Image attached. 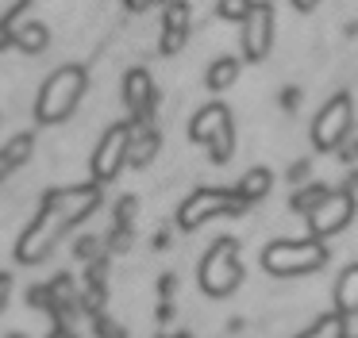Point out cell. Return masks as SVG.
<instances>
[{"instance_id":"obj_1","label":"cell","mask_w":358,"mask_h":338,"mask_svg":"<svg viewBox=\"0 0 358 338\" xmlns=\"http://www.w3.org/2000/svg\"><path fill=\"white\" fill-rule=\"evenodd\" d=\"M96 204H101V189H96V184H66V189H50L47 196H43V207H39V215H35V223L24 230V238H20L16 258L24 261V265L43 261L50 250H55V242L66 235V230L78 227L81 219H89V215L96 212Z\"/></svg>"},{"instance_id":"obj_2","label":"cell","mask_w":358,"mask_h":338,"mask_svg":"<svg viewBox=\"0 0 358 338\" xmlns=\"http://www.w3.org/2000/svg\"><path fill=\"white\" fill-rule=\"evenodd\" d=\"M85 89H89L85 66H73V61H70V66H58L55 73L43 81V89H39V100H35V119H39L43 127L66 123L73 112H78Z\"/></svg>"},{"instance_id":"obj_3","label":"cell","mask_w":358,"mask_h":338,"mask_svg":"<svg viewBox=\"0 0 358 338\" xmlns=\"http://www.w3.org/2000/svg\"><path fill=\"white\" fill-rule=\"evenodd\" d=\"M327 265V246L320 238H278L262 250V269L270 277H308Z\"/></svg>"},{"instance_id":"obj_4","label":"cell","mask_w":358,"mask_h":338,"mask_svg":"<svg viewBox=\"0 0 358 338\" xmlns=\"http://www.w3.org/2000/svg\"><path fill=\"white\" fill-rule=\"evenodd\" d=\"M196 281H201V292H208V296H216V300L239 288V281H243L239 242H235V238H216V242L204 250L201 265H196Z\"/></svg>"},{"instance_id":"obj_5","label":"cell","mask_w":358,"mask_h":338,"mask_svg":"<svg viewBox=\"0 0 358 338\" xmlns=\"http://www.w3.org/2000/svg\"><path fill=\"white\" fill-rule=\"evenodd\" d=\"M189 135H193V142H201L204 150H208V158L216 161V166H224V161L235 154L231 108L227 104H204L201 112L193 115V123H189Z\"/></svg>"},{"instance_id":"obj_6","label":"cell","mask_w":358,"mask_h":338,"mask_svg":"<svg viewBox=\"0 0 358 338\" xmlns=\"http://www.w3.org/2000/svg\"><path fill=\"white\" fill-rule=\"evenodd\" d=\"M247 204L235 196V189H196L185 204L178 207V227L196 230L201 223L216 219V215H243Z\"/></svg>"},{"instance_id":"obj_7","label":"cell","mask_w":358,"mask_h":338,"mask_svg":"<svg viewBox=\"0 0 358 338\" xmlns=\"http://www.w3.org/2000/svg\"><path fill=\"white\" fill-rule=\"evenodd\" d=\"M350 123H355V104H350V92H335L324 108H320L316 123H312V142L316 150H339V142L350 135Z\"/></svg>"},{"instance_id":"obj_8","label":"cell","mask_w":358,"mask_h":338,"mask_svg":"<svg viewBox=\"0 0 358 338\" xmlns=\"http://www.w3.org/2000/svg\"><path fill=\"white\" fill-rule=\"evenodd\" d=\"M131 135H135V123H112L104 131V138L96 142V154H93V181H116L120 169L127 166V150H131Z\"/></svg>"},{"instance_id":"obj_9","label":"cell","mask_w":358,"mask_h":338,"mask_svg":"<svg viewBox=\"0 0 358 338\" xmlns=\"http://www.w3.org/2000/svg\"><path fill=\"white\" fill-rule=\"evenodd\" d=\"M273 46V4L270 0H255L243 20V58L262 61Z\"/></svg>"},{"instance_id":"obj_10","label":"cell","mask_w":358,"mask_h":338,"mask_svg":"<svg viewBox=\"0 0 358 338\" xmlns=\"http://www.w3.org/2000/svg\"><path fill=\"white\" fill-rule=\"evenodd\" d=\"M350 219H355V192L350 189H331L324 204L308 215V227H312L316 238H327V235H339Z\"/></svg>"},{"instance_id":"obj_11","label":"cell","mask_w":358,"mask_h":338,"mask_svg":"<svg viewBox=\"0 0 358 338\" xmlns=\"http://www.w3.org/2000/svg\"><path fill=\"white\" fill-rule=\"evenodd\" d=\"M12 46H16V50H24V54H43L50 46L47 23H39V20L16 23V27H12Z\"/></svg>"},{"instance_id":"obj_12","label":"cell","mask_w":358,"mask_h":338,"mask_svg":"<svg viewBox=\"0 0 358 338\" xmlns=\"http://www.w3.org/2000/svg\"><path fill=\"white\" fill-rule=\"evenodd\" d=\"M158 146H162V135H158L155 127H135L131 150H127V166H135V169L150 166V161H155V154H158Z\"/></svg>"},{"instance_id":"obj_13","label":"cell","mask_w":358,"mask_h":338,"mask_svg":"<svg viewBox=\"0 0 358 338\" xmlns=\"http://www.w3.org/2000/svg\"><path fill=\"white\" fill-rule=\"evenodd\" d=\"M270 184H273V173H270V169H262V166H258V169H247V173L239 177V184H235V196H239L243 204L250 207L255 200H266V196H270Z\"/></svg>"},{"instance_id":"obj_14","label":"cell","mask_w":358,"mask_h":338,"mask_svg":"<svg viewBox=\"0 0 358 338\" xmlns=\"http://www.w3.org/2000/svg\"><path fill=\"white\" fill-rule=\"evenodd\" d=\"M235 77H239V61L231 58V54H224V58L208 61V69H204V84H208L212 92H224L235 84Z\"/></svg>"},{"instance_id":"obj_15","label":"cell","mask_w":358,"mask_h":338,"mask_svg":"<svg viewBox=\"0 0 358 338\" xmlns=\"http://www.w3.org/2000/svg\"><path fill=\"white\" fill-rule=\"evenodd\" d=\"M327 192H331V189H327V184H320V181L301 184V189H296L293 196H289V207H293L296 215H312V212H316V207L327 200Z\"/></svg>"},{"instance_id":"obj_16","label":"cell","mask_w":358,"mask_h":338,"mask_svg":"<svg viewBox=\"0 0 358 338\" xmlns=\"http://www.w3.org/2000/svg\"><path fill=\"white\" fill-rule=\"evenodd\" d=\"M335 307L339 311H358V265H350L335 284Z\"/></svg>"},{"instance_id":"obj_17","label":"cell","mask_w":358,"mask_h":338,"mask_svg":"<svg viewBox=\"0 0 358 338\" xmlns=\"http://www.w3.org/2000/svg\"><path fill=\"white\" fill-rule=\"evenodd\" d=\"M170 31H189V0H166V23Z\"/></svg>"},{"instance_id":"obj_18","label":"cell","mask_w":358,"mask_h":338,"mask_svg":"<svg viewBox=\"0 0 358 338\" xmlns=\"http://www.w3.org/2000/svg\"><path fill=\"white\" fill-rule=\"evenodd\" d=\"M250 4H255V0H220V15L231 20V23H243L250 12Z\"/></svg>"},{"instance_id":"obj_19","label":"cell","mask_w":358,"mask_h":338,"mask_svg":"<svg viewBox=\"0 0 358 338\" xmlns=\"http://www.w3.org/2000/svg\"><path fill=\"white\" fill-rule=\"evenodd\" d=\"M185 38H189V31H170V27H162V43H158V50H162L166 58H173V54L185 46Z\"/></svg>"},{"instance_id":"obj_20","label":"cell","mask_w":358,"mask_h":338,"mask_svg":"<svg viewBox=\"0 0 358 338\" xmlns=\"http://www.w3.org/2000/svg\"><path fill=\"white\" fill-rule=\"evenodd\" d=\"M96 254H101V242H96L93 235H85V238H78V242H73V258H78V261H93Z\"/></svg>"},{"instance_id":"obj_21","label":"cell","mask_w":358,"mask_h":338,"mask_svg":"<svg viewBox=\"0 0 358 338\" xmlns=\"http://www.w3.org/2000/svg\"><path fill=\"white\" fill-rule=\"evenodd\" d=\"M131 215H135V200L124 196L116 204V227H131Z\"/></svg>"},{"instance_id":"obj_22","label":"cell","mask_w":358,"mask_h":338,"mask_svg":"<svg viewBox=\"0 0 358 338\" xmlns=\"http://www.w3.org/2000/svg\"><path fill=\"white\" fill-rule=\"evenodd\" d=\"M339 158H343V161H358V138H355V135H347V138L339 142Z\"/></svg>"},{"instance_id":"obj_23","label":"cell","mask_w":358,"mask_h":338,"mask_svg":"<svg viewBox=\"0 0 358 338\" xmlns=\"http://www.w3.org/2000/svg\"><path fill=\"white\" fill-rule=\"evenodd\" d=\"M289 181H293V184H296V189H301V184H304V181H308V161H296V166H293V169H289Z\"/></svg>"},{"instance_id":"obj_24","label":"cell","mask_w":358,"mask_h":338,"mask_svg":"<svg viewBox=\"0 0 358 338\" xmlns=\"http://www.w3.org/2000/svg\"><path fill=\"white\" fill-rule=\"evenodd\" d=\"M8 300H12V277H8V273H0V311L8 307Z\"/></svg>"},{"instance_id":"obj_25","label":"cell","mask_w":358,"mask_h":338,"mask_svg":"<svg viewBox=\"0 0 358 338\" xmlns=\"http://www.w3.org/2000/svg\"><path fill=\"white\" fill-rule=\"evenodd\" d=\"M281 108H289V112H293V108H301V92H296V89H285V96H281Z\"/></svg>"},{"instance_id":"obj_26","label":"cell","mask_w":358,"mask_h":338,"mask_svg":"<svg viewBox=\"0 0 358 338\" xmlns=\"http://www.w3.org/2000/svg\"><path fill=\"white\" fill-rule=\"evenodd\" d=\"M158 288H162V296H170V292L178 288V277H173V273H162V281H158Z\"/></svg>"},{"instance_id":"obj_27","label":"cell","mask_w":358,"mask_h":338,"mask_svg":"<svg viewBox=\"0 0 358 338\" xmlns=\"http://www.w3.org/2000/svg\"><path fill=\"white\" fill-rule=\"evenodd\" d=\"M124 4H127V12H147L155 0H124Z\"/></svg>"},{"instance_id":"obj_28","label":"cell","mask_w":358,"mask_h":338,"mask_svg":"<svg viewBox=\"0 0 358 338\" xmlns=\"http://www.w3.org/2000/svg\"><path fill=\"white\" fill-rule=\"evenodd\" d=\"M289 4H293V8H296V12H312V8H316V4H320V0H289Z\"/></svg>"},{"instance_id":"obj_29","label":"cell","mask_w":358,"mask_h":338,"mask_svg":"<svg viewBox=\"0 0 358 338\" xmlns=\"http://www.w3.org/2000/svg\"><path fill=\"white\" fill-rule=\"evenodd\" d=\"M55 338H73V335H70L66 327H58V330H55Z\"/></svg>"},{"instance_id":"obj_30","label":"cell","mask_w":358,"mask_h":338,"mask_svg":"<svg viewBox=\"0 0 358 338\" xmlns=\"http://www.w3.org/2000/svg\"><path fill=\"white\" fill-rule=\"evenodd\" d=\"M4 173H8V161H4V158H0V177H4Z\"/></svg>"},{"instance_id":"obj_31","label":"cell","mask_w":358,"mask_h":338,"mask_svg":"<svg viewBox=\"0 0 358 338\" xmlns=\"http://www.w3.org/2000/svg\"><path fill=\"white\" fill-rule=\"evenodd\" d=\"M170 338H193V335H185V330H181V335H170Z\"/></svg>"},{"instance_id":"obj_32","label":"cell","mask_w":358,"mask_h":338,"mask_svg":"<svg viewBox=\"0 0 358 338\" xmlns=\"http://www.w3.org/2000/svg\"><path fill=\"white\" fill-rule=\"evenodd\" d=\"M8 338H24V335H20V330H12V335H8Z\"/></svg>"}]
</instances>
